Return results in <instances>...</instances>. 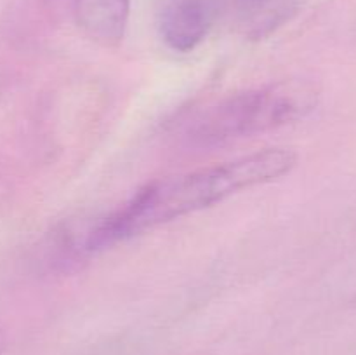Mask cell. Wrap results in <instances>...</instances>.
Here are the masks:
<instances>
[{"instance_id":"1","label":"cell","mask_w":356,"mask_h":355,"mask_svg":"<svg viewBox=\"0 0 356 355\" xmlns=\"http://www.w3.org/2000/svg\"><path fill=\"white\" fill-rule=\"evenodd\" d=\"M296 162L298 157L291 150L271 148L153 181L117 211L83 230L75 249L83 254L99 253L146 230L219 204L240 191L271 183L291 173Z\"/></svg>"},{"instance_id":"2","label":"cell","mask_w":356,"mask_h":355,"mask_svg":"<svg viewBox=\"0 0 356 355\" xmlns=\"http://www.w3.org/2000/svg\"><path fill=\"white\" fill-rule=\"evenodd\" d=\"M315 104L316 93L308 84L298 80L268 84L205 108L190 122L184 138L195 148H214L301 120Z\"/></svg>"},{"instance_id":"3","label":"cell","mask_w":356,"mask_h":355,"mask_svg":"<svg viewBox=\"0 0 356 355\" xmlns=\"http://www.w3.org/2000/svg\"><path fill=\"white\" fill-rule=\"evenodd\" d=\"M218 13V0H165L159 17L162 40L176 52H191L204 42Z\"/></svg>"},{"instance_id":"4","label":"cell","mask_w":356,"mask_h":355,"mask_svg":"<svg viewBox=\"0 0 356 355\" xmlns=\"http://www.w3.org/2000/svg\"><path fill=\"white\" fill-rule=\"evenodd\" d=\"M80 30L101 45L120 44L131 13V0H73Z\"/></svg>"},{"instance_id":"5","label":"cell","mask_w":356,"mask_h":355,"mask_svg":"<svg viewBox=\"0 0 356 355\" xmlns=\"http://www.w3.org/2000/svg\"><path fill=\"white\" fill-rule=\"evenodd\" d=\"M236 13L247 33L261 37L285 19L287 0H235Z\"/></svg>"},{"instance_id":"6","label":"cell","mask_w":356,"mask_h":355,"mask_svg":"<svg viewBox=\"0 0 356 355\" xmlns=\"http://www.w3.org/2000/svg\"><path fill=\"white\" fill-rule=\"evenodd\" d=\"M3 350H6V334L0 331V355H2Z\"/></svg>"}]
</instances>
